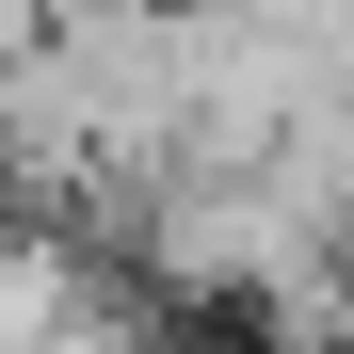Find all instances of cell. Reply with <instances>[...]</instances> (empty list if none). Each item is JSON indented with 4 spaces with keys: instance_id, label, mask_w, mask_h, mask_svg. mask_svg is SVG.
<instances>
[{
    "instance_id": "6da1fadb",
    "label": "cell",
    "mask_w": 354,
    "mask_h": 354,
    "mask_svg": "<svg viewBox=\"0 0 354 354\" xmlns=\"http://www.w3.org/2000/svg\"><path fill=\"white\" fill-rule=\"evenodd\" d=\"M81 290H97V242L65 209H17L0 194V354H48V322H65Z\"/></svg>"
},
{
    "instance_id": "7a4b0ae2",
    "label": "cell",
    "mask_w": 354,
    "mask_h": 354,
    "mask_svg": "<svg viewBox=\"0 0 354 354\" xmlns=\"http://www.w3.org/2000/svg\"><path fill=\"white\" fill-rule=\"evenodd\" d=\"M322 354H354V338H322Z\"/></svg>"
}]
</instances>
